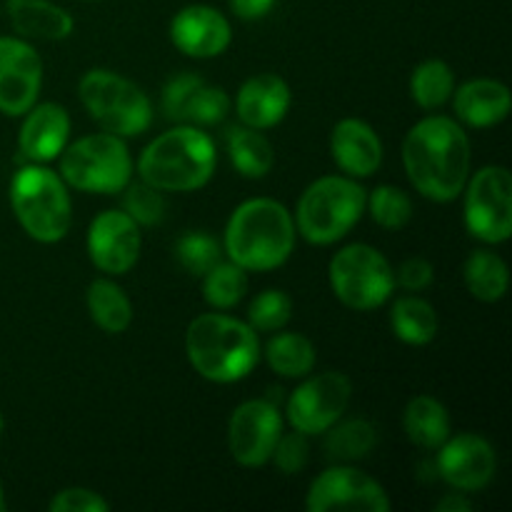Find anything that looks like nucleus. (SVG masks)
I'll use <instances>...</instances> for the list:
<instances>
[{
  "label": "nucleus",
  "instance_id": "1",
  "mask_svg": "<svg viewBox=\"0 0 512 512\" xmlns=\"http://www.w3.org/2000/svg\"><path fill=\"white\" fill-rule=\"evenodd\" d=\"M473 150L463 125L445 115H430L408 130L403 165L408 180L423 198L450 203L470 178Z\"/></svg>",
  "mask_w": 512,
  "mask_h": 512
},
{
  "label": "nucleus",
  "instance_id": "2",
  "mask_svg": "<svg viewBox=\"0 0 512 512\" xmlns=\"http://www.w3.org/2000/svg\"><path fill=\"white\" fill-rule=\"evenodd\" d=\"M295 235V220L283 203L253 198L240 203L228 218L223 248L245 273H268L288 263Z\"/></svg>",
  "mask_w": 512,
  "mask_h": 512
},
{
  "label": "nucleus",
  "instance_id": "3",
  "mask_svg": "<svg viewBox=\"0 0 512 512\" xmlns=\"http://www.w3.org/2000/svg\"><path fill=\"white\" fill-rule=\"evenodd\" d=\"M185 355L200 378L228 385L253 373L260 360V340L250 323L223 313H203L188 325Z\"/></svg>",
  "mask_w": 512,
  "mask_h": 512
},
{
  "label": "nucleus",
  "instance_id": "4",
  "mask_svg": "<svg viewBox=\"0 0 512 512\" xmlns=\"http://www.w3.org/2000/svg\"><path fill=\"white\" fill-rule=\"evenodd\" d=\"M218 153L208 133L195 125H178L145 145L138 175L160 193H193L215 175Z\"/></svg>",
  "mask_w": 512,
  "mask_h": 512
},
{
  "label": "nucleus",
  "instance_id": "5",
  "mask_svg": "<svg viewBox=\"0 0 512 512\" xmlns=\"http://www.w3.org/2000/svg\"><path fill=\"white\" fill-rule=\"evenodd\" d=\"M10 205L20 228L43 245L60 243L73 225L65 180L43 163H30L10 183Z\"/></svg>",
  "mask_w": 512,
  "mask_h": 512
},
{
  "label": "nucleus",
  "instance_id": "6",
  "mask_svg": "<svg viewBox=\"0 0 512 512\" xmlns=\"http://www.w3.org/2000/svg\"><path fill=\"white\" fill-rule=\"evenodd\" d=\"M363 185L348 175H325L303 190L295 208V230L313 245H333L358 225L365 213Z\"/></svg>",
  "mask_w": 512,
  "mask_h": 512
},
{
  "label": "nucleus",
  "instance_id": "7",
  "mask_svg": "<svg viewBox=\"0 0 512 512\" xmlns=\"http://www.w3.org/2000/svg\"><path fill=\"white\" fill-rule=\"evenodd\" d=\"M78 95L90 118L118 138H138L153 123V105L143 88L113 70H88L80 78Z\"/></svg>",
  "mask_w": 512,
  "mask_h": 512
},
{
  "label": "nucleus",
  "instance_id": "8",
  "mask_svg": "<svg viewBox=\"0 0 512 512\" xmlns=\"http://www.w3.org/2000/svg\"><path fill=\"white\" fill-rule=\"evenodd\" d=\"M60 158V178L80 193H123L133 180V160L123 138L95 133L65 145Z\"/></svg>",
  "mask_w": 512,
  "mask_h": 512
},
{
  "label": "nucleus",
  "instance_id": "9",
  "mask_svg": "<svg viewBox=\"0 0 512 512\" xmlns=\"http://www.w3.org/2000/svg\"><path fill=\"white\" fill-rule=\"evenodd\" d=\"M330 285L345 308L368 313L390 300L395 270L378 248L365 243L345 245L330 260Z\"/></svg>",
  "mask_w": 512,
  "mask_h": 512
},
{
  "label": "nucleus",
  "instance_id": "10",
  "mask_svg": "<svg viewBox=\"0 0 512 512\" xmlns=\"http://www.w3.org/2000/svg\"><path fill=\"white\" fill-rule=\"evenodd\" d=\"M465 228L483 243L500 245L512 235V175L503 165H485L468 178Z\"/></svg>",
  "mask_w": 512,
  "mask_h": 512
},
{
  "label": "nucleus",
  "instance_id": "11",
  "mask_svg": "<svg viewBox=\"0 0 512 512\" xmlns=\"http://www.w3.org/2000/svg\"><path fill=\"white\" fill-rule=\"evenodd\" d=\"M353 398V383L345 373L328 370L308 378L288 398V423L303 435H323L343 418Z\"/></svg>",
  "mask_w": 512,
  "mask_h": 512
},
{
  "label": "nucleus",
  "instance_id": "12",
  "mask_svg": "<svg viewBox=\"0 0 512 512\" xmlns=\"http://www.w3.org/2000/svg\"><path fill=\"white\" fill-rule=\"evenodd\" d=\"M310 512H388L390 498L383 485L350 465H333L310 483L305 495Z\"/></svg>",
  "mask_w": 512,
  "mask_h": 512
},
{
  "label": "nucleus",
  "instance_id": "13",
  "mask_svg": "<svg viewBox=\"0 0 512 512\" xmlns=\"http://www.w3.org/2000/svg\"><path fill=\"white\" fill-rule=\"evenodd\" d=\"M283 435L280 410L268 400H248L238 405L228 423L230 455L243 468H263Z\"/></svg>",
  "mask_w": 512,
  "mask_h": 512
},
{
  "label": "nucleus",
  "instance_id": "14",
  "mask_svg": "<svg viewBox=\"0 0 512 512\" xmlns=\"http://www.w3.org/2000/svg\"><path fill=\"white\" fill-rule=\"evenodd\" d=\"M88 255L105 275H125L140 258V225L125 210H103L88 228Z\"/></svg>",
  "mask_w": 512,
  "mask_h": 512
},
{
  "label": "nucleus",
  "instance_id": "15",
  "mask_svg": "<svg viewBox=\"0 0 512 512\" xmlns=\"http://www.w3.org/2000/svg\"><path fill=\"white\" fill-rule=\"evenodd\" d=\"M438 450V473L453 490L478 493L493 483L498 460L493 445L483 435H450Z\"/></svg>",
  "mask_w": 512,
  "mask_h": 512
},
{
  "label": "nucleus",
  "instance_id": "16",
  "mask_svg": "<svg viewBox=\"0 0 512 512\" xmlns=\"http://www.w3.org/2000/svg\"><path fill=\"white\" fill-rule=\"evenodd\" d=\"M43 85V60L23 38H0V110L25 115Z\"/></svg>",
  "mask_w": 512,
  "mask_h": 512
},
{
  "label": "nucleus",
  "instance_id": "17",
  "mask_svg": "<svg viewBox=\"0 0 512 512\" xmlns=\"http://www.w3.org/2000/svg\"><path fill=\"white\" fill-rule=\"evenodd\" d=\"M163 113L183 125H218L230 113V95L198 75H175L163 88Z\"/></svg>",
  "mask_w": 512,
  "mask_h": 512
},
{
  "label": "nucleus",
  "instance_id": "18",
  "mask_svg": "<svg viewBox=\"0 0 512 512\" xmlns=\"http://www.w3.org/2000/svg\"><path fill=\"white\" fill-rule=\"evenodd\" d=\"M170 40L188 58H218L233 40L228 18L210 5H188L170 23Z\"/></svg>",
  "mask_w": 512,
  "mask_h": 512
},
{
  "label": "nucleus",
  "instance_id": "19",
  "mask_svg": "<svg viewBox=\"0 0 512 512\" xmlns=\"http://www.w3.org/2000/svg\"><path fill=\"white\" fill-rule=\"evenodd\" d=\"M330 155L348 178H370L383 165V143L373 125L360 118H343L330 133Z\"/></svg>",
  "mask_w": 512,
  "mask_h": 512
},
{
  "label": "nucleus",
  "instance_id": "20",
  "mask_svg": "<svg viewBox=\"0 0 512 512\" xmlns=\"http://www.w3.org/2000/svg\"><path fill=\"white\" fill-rule=\"evenodd\" d=\"M290 103H293L290 85L280 75L260 73L240 85L235 110H238V118L243 125L255 130H268L283 123Z\"/></svg>",
  "mask_w": 512,
  "mask_h": 512
},
{
  "label": "nucleus",
  "instance_id": "21",
  "mask_svg": "<svg viewBox=\"0 0 512 512\" xmlns=\"http://www.w3.org/2000/svg\"><path fill=\"white\" fill-rule=\"evenodd\" d=\"M70 138V115L60 103H40L25 113L20 125V153L33 163H50L63 153Z\"/></svg>",
  "mask_w": 512,
  "mask_h": 512
},
{
  "label": "nucleus",
  "instance_id": "22",
  "mask_svg": "<svg viewBox=\"0 0 512 512\" xmlns=\"http://www.w3.org/2000/svg\"><path fill=\"white\" fill-rule=\"evenodd\" d=\"M453 108L460 123L470 125V128H493L508 118L512 95L508 85L500 80H468L453 93Z\"/></svg>",
  "mask_w": 512,
  "mask_h": 512
},
{
  "label": "nucleus",
  "instance_id": "23",
  "mask_svg": "<svg viewBox=\"0 0 512 512\" xmlns=\"http://www.w3.org/2000/svg\"><path fill=\"white\" fill-rule=\"evenodd\" d=\"M10 25L33 40H65L75 28L73 15L50 0H5Z\"/></svg>",
  "mask_w": 512,
  "mask_h": 512
},
{
  "label": "nucleus",
  "instance_id": "24",
  "mask_svg": "<svg viewBox=\"0 0 512 512\" xmlns=\"http://www.w3.org/2000/svg\"><path fill=\"white\" fill-rule=\"evenodd\" d=\"M405 435L423 450H438L450 438V415L433 395H415L403 413Z\"/></svg>",
  "mask_w": 512,
  "mask_h": 512
},
{
  "label": "nucleus",
  "instance_id": "25",
  "mask_svg": "<svg viewBox=\"0 0 512 512\" xmlns=\"http://www.w3.org/2000/svg\"><path fill=\"white\" fill-rule=\"evenodd\" d=\"M225 145H228L230 163L235 165L243 178L260 180L273 170L275 153L270 140L260 130L248 128V125H230L225 130Z\"/></svg>",
  "mask_w": 512,
  "mask_h": 512
},
{
  "label": "nucleus",
  "instance_id": "26",
  "mask_svg": "<svg viewBox=\"0 0 512 512\" xmlns=\"http://www.w3.org/2000/svg\"><path fill=\"white\" fill-rule=\"evenodd\" d=\"M85 305H88V313L93 318V323L103 333H125L130 328V323H133V303L125 295V290L108 278L93 280L88 285Z\"/></svg>",
  "mask_w": 512,
  "mask_h": 512
},
{
  "label": "nucleus",
  "instance_id": "27",
  "mask_svg": "<svg viewBox=\"0 0 512 512\" xmlns=\"http://www.w3.org/2000/svg\"><path fill=\"white\" fill-rule=\"evenodd\" d=\"M463 278L468 293L478 298L480 303H498V300L505 298L510 285V273L505 260L498 253L485 248L470 253V258L465 260Z\"/></svg>",
  "mask_w": 512,
  "mask_h": 512
},
{
  "label": "nucleus",
  "instance_id": "28",
  "mask_svg": "<svg viewBox=\"0 0 512 512\" xmlns=\"http://www.w3.org/2000/svg\"><path fill=\"white\" fill-rule=\"evenodd\" d=\"M260 355H265V363L278 373L280 378L300 380L310 375L315 368V345L313 340L305 338L303 333H278L260 348Z\"/></svg>",
  "mask_w": 512,
  "mask_h": 512
},
{
  "label": "nucleus",
  "instance_id": "29",
  "mask_svg": "<svg viewBox=\"0 0 512 512\" xmlns=\"http://www.w3.org/2000/svg\"><path fill=\"white\" fill-rule=\"evenodd\" d=\"M390 325L405 345L420 348V345L433 343L438 335V313L428 300L418 298V295H403L393 303Z\"/></svg>",
  "mask_w": 512,
  "mask_h": 512
},
{
  "label": "nucleus",
  "instance_id": "30",
  "mask_svg": "<svg viewBox=\"0 0 512 512\" xmlns=\"http://www.w3.org/2000/svg\"><path fill=\"white\" fill-rule=\"evenodd\" d=\"M325 455L338 463H353L363 460L373 453L378 445V433L368 420H345V423H333L325 430Z\"/></svg>",
  "mask_w": 512,
  "mask_h": 512
},
{
  "label": "nucleus",
  "instance_id": "31",
  "mask_svg": "<svg viewBox=\"0 0 512 512\" xmlns=\"http://www.w3.org/2000/svg\"><path fill=\"white\" fill-rule=\"evenodd\" d=\"M455 73L445 60H423L410 78V95L423 110H438L453 98Z\"/></svg>",
  "mask_w": 512,
  "mask_h": 512
},
{
  "label": "nucleus",
  "instance_id": "32",
  "mask_svg": "<svg viewBox=\"0 0 512 512\" xmlns=\"http://www.w3.org/2000/svg\"><path fill=\"white\" fill-rule=\"evenodd\" d=\"M248 293V273L233 260L215 263L203 275V298L210 308L230 310L240 303Z\"/></svg>",
  "mask_w": 512,
  "mask_h": 512
},
{
  "label": "nucleus",
  "instance_id": "33",
  "mask_svg": "<svg viewBox=\"0 0 512 512\" xmlns=\"http://www.w3.org/2000/svg\"><path fill=\"white\" fill-rule=\"evenodd\" d=\"M365 208L370 210V218L385 230H403L413 218V200L395 185H378L365 200Z\"/></svg>",
  "mask_w": 512,
  "mask_h": 512
},
{
  "label": "nucleus",
  "instance_id": "34",
  "mask_svg": "<svg viewBox=\"0 0 512 512\" xmlns=\"http://www.w3.org/2000/svg\"><path fill=\"white\" fill-rule=\"evenodd\" d=\"M293 318V300L283 290H263L248 308L250 328L258 333H278Z\"/></svg>",
  "mask_w": 512,
  "mask_h": 512
},
{
  "label": "nucleus",
  "instance_id": "35",
  "mask_svg": "<svg viewBox=\"0 0 512 512\" xmlns=\"http://www.w3.org/2000/svg\"><path fill=\"white\" fill-rule=\"evenodd\" d=\"M175 258L190 275H205L215 263H220V243L203 230L185 233L175 245Z\"/></svg>",
  "mask_w": 512,
  "mask_h": 512
},
{
  "label": "nucleus",
  "instance_id": "36",
  "mask_svg": "<svg viewBox=\"0 0 512 512\" xmlns=\"http://www.w3.org/2000/svg\"><path fill=\"white\" fill-rule=\"evenodd\" d=\"M123 210L135 220L138 225H158L165 218V200L163 193L145 180L133 183L130 180L123 188Z\"/></svg>",
  "mask_w": 512,
  "mask_h": 512
},
{
  "label": "nucleus",
  "instance_id": "37",
  "mask_svg": "<svg viewBox=\"0 0 512 512\" xmlns=\"http://www.w3.org/2000/svg\"><path fill=\"white\" fill-rule=\"evenodd\" d=\"M308 435L303 433H288V435H280L278 445H275L273 450V458L275 465L280 468V473L285 475H298L300 470L305 468V463H308Z\"/></svg>",
  "mask_w": 512,
  "mask_h": 512
},
{
  "label": "nucleus",
  "instance_id": "38",
  "mask_svg": "<svg viewBox=\"0 0 512 512\" xmlns=\"http://www.w3.org/2000/svg\"><path fill=\"white\" fill-rule=\"evenodd\" d=\"M50 512H108V500L88 488H65L50 500Z\"/></svg>",
  "mask_w": 512,
  "mask_h": 512
},
{
  "label": "nucleus",
  "instance_id": "39",
  "mask_svg": "<svg viewBox=\"0 0 512 512\" xmlns=\"http://www.w3.org/2000/svg\"><path fill=\"white\" fill-rule=\"evenodd\" d=\"M435 280V268L425 258H410L395 270V285H400L408 293H420V290L430 288Z\"/></svg>",
  "mask_w": 512,
  "mask_h": 512
},
{
  "label": "nucleus",
  "instance_id": "40",
  "mask_svg": "<svg viewBox=\"0 0 512 512\" xmlns=\"http://www.w3.org/2000/svg\"><path fill=\"white\" fill-rule=\"evenodd\" d=\"M278 0H228L230 10L240 20H260L275 8Z\"/></svg>",
  "mask_w": 512,
  "mask_h": 512
},
{
  "label": "nucleus",
  "instance_id": "41",
  "mask_svg": "<svg viewBox=\"0 0 512 512\" xmlns=\"http://www.w3.org/2000/svg\"><path fill=\"white\" fill-rule=\"evenodd\" d=\"M473 508V503H470L468 498H465V493H448L445 498H440V503L435 505V510L438 512H468Z\"/></svg>",
  "mask_w": 512,
  "mask_h": 512
},
{
  "label": "nucleus",
  "instance_id": "42",
  "mask_svg": "<svg viewBox=\"0 0 512 512\" xmlns=\"http://www.w3.org/2000/svg\"><path fill=\"white\" fill-rule=\"evenodd\" d=\"M5 510V493H3V483H0V512Z\"/></svg>",
  "mask_w": 512,
  "mask_h": 512
},
{
  "label": "nucleus",
  "instance_id": "43",
  "mask_svg": "<svg viewBox=\"0 0 512 512\" xmlns=\"http://www.w3.org/2000/svg\"><path fill=\"white\" fill-rule=\"evenodd\" d=\"M0 435H3V415H0Z\"/></svg>",
  "mask_w": 512,
  "mask_h": 512
},
{
  "label": "nucleus",
  "instance_id": "44",
  "mask_svg": "<svg viewBox=\"0 0 512 512\" xmlns=\"http://www.w3.org/2000/svg\"><path fill=\"white\" fill-rule=\"evenodd\" d=\"M85 3H98V0H85Z\"/></svg>",
  "mask_w": 512,
  "mask_h": 512
}]
</instances>
